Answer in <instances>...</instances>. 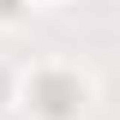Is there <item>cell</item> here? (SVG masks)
I'll return each mask as SVG.
<instances>
[{
	"mask_svg": "<svg viewBox=\"0 0 120 120\" xmlns=\"http://www.w3.org/2000/svg\"><path fill=\"white\" fill-rule=\"evenodd\" d=\"M36 102H42V114H72L78 84L72 78H42V84H36Z\"/></svg>",
	"mask_w": 120,
	"mask_h": 120,
	"instance_id": "obj_1",
	"label": "cell"
}]
</instances>
